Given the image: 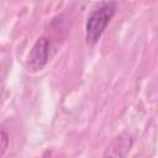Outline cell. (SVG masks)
Listing matches in <instances>:
<instances>
[{"instance_id":"obj_1","label":"cell","mask_w":158,"mask_h":158,"mask_svg":"<svg viewBox=\"0 0 158 158\" xmlns=\"http://www.w3.org/2000/svg\"><path fill=\"white\" fill-rule=\"evenodd\" d=\"M116 9L117 2L104 1L91 10L85 22V41L89 46H94L100 40L114 17Z\"/></svg>"},{"instance_id":"obj_2","label":"cell","mask_w":158,"mask_h":158,"mask_svg":"<svg viewBox=\"0 0 158 158\" xmlns=\"http://www.w3.org/2000/svg\"><path fill=\"white\" fill-rule=\"evenodd\" d=\"M49 49H51V42H49L48 37H46V36L38 37L27 54L26 69L31 73L41 72L48 63Z\"/></svg>"},{"instance_id":"obj_3","label":"cell","mask_w":158,"mask_h":158,"mask_svg":"<svg viewBox=\"0 0 158 158\" xmlns=\"http://www.w3.org/2000/svg\"><path fill=\"white\" fill-rule=\"evenodd\" d=\"M133 143V137L128 131L116 135L106 147L102 158H126Z\"/></svg>"},{"instance_id":"obj_4","label":"cell","mask_w":158,"mask_h":158,"mask_svg":"<svg viewBox=\"0 0 158 158\" xmlns=\"http://www.w3.org/2000/svg\"><path fill=\"white\" fill-rule=\"evenodd\" d=\"M9 143H10L9 133L5 130H0V157H2L7 151Z\"/></svg>"}]
</instances>
